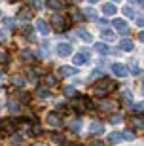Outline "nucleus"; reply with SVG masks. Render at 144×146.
Segmentation results:
<instances>
[{
	"instance_id": "obj_14",
	"label": "nucleus",
	"mask_w": 144,
	"mask_h": 146,
	"mask_svg": "<svg viewBox=\"0 0 144 146\" xmlns=\"http://www.w3.org/2000/svg\"><path fill=\"white\" fill-rule=\"evenodd\" d=\"M99 106H101L102 112H110V110H112L114 106H116V103H114V101H110V99H102Z\"/></svg>"
},
{
	"instance_id": "obj_52",
	"label": "nucleus",
	"mask_w": 144,
	"mask_h": 146,
	"mask_svg": "<svg viewBox=\"0 0 144 146\" xmlns=\"http://www.w3.org/2000/svg\"><path fill=\"white\" fill-rule=\"evenodd\" d=\"M72 146H76V144H72Z\"/></svg>"
},
{
	"instance_id": "obj_49",
	"label": "nucleus",
	"mask_w": 144,
	"mask_h": 146,
	"mask_svg": "<svg viewBox=\"0 0 144 146\" xmlns=\"http://www.w3.org/2000/svg\"><path fill=\"white\" fill-rule=\"evenodd\" d=\"M139 40H140V42H144V31H140V33H139Z\"/></svg>"
},
{
	"instance_id": "obj_39",
	"label": "nucleus",
	"mask_w": 144,
	"mask_h": 146,
	"mask_svg": "<svg viewBox=\"0 0 144 146\" xmlns=\"http://www.w3.org/2000/svg\"><path fill=\"white\" fill-rule=\"evenodd\" d=\"M131 108L137 110V112H142V110H144V103H137V104H133Z\"/></svg>"
},
{
	"instance_id": "obj_50",
	"label": "nucleus",
	"mask_w": 144,
	"mask_h": 146,
	"mask_svg": "<svg viewBox=\"0 0 144 146\" xmlns=\"http://www.w3.org/2000/svg\"><path fill=\"white\" fill-rule=\"evenodd\" d=\"M142 93H144V82H142Z\"/></svg>"
},
{
	"instance_id": "obj_19",
	"label": "nucleus",
	"mask_w": 144,
	"mask_h": 146,
	"mask_svg": "<svg viewBox=\"0 0 144 146\" xmlns=\"http://www.w3.org/2000/svg\"><path fill=\"white\" fill-rule=\"evenodd\" d=\"M8 110H10L11 114H19L21 112V104L17 103V101H10V103H8Z\"/></svg>"
},
{
	"instance_id": "obj_20",
	"label": "nucleus",
	"mask_w": 144,
	"mask_h": 146,
	"mask_svg": "<svg viewBox=\"0 0 144 146\" xmlns=\"http://www.w3.org/2000/svg\"><path fill=\"white\" fill-rule=\"evenodd\" d=\"M36 97H40V99H48V97H49V89H48V86L38 87V89H36Z\"/></svg>"
},
{
	"instance_id": "obj_34",
	"label": "nucleus",
	"mask_w": 144,
	"mask_h": 146,
	"mask_svg": "<svg viewBox=\"0 0 144 146\" xmlns=\"http://www.w3.org/2000/svg\"><path fill=\"white\" fill-rule=\"evenodd\" d=\"M2 129H4L6 133H10V131H13V129H15V125H13V123H10V121H4V123H2Z\"/></svg>"
},
{
	"instance_id": "obj_42",
	"label": "nucleus",
	"mask_w": 144,
	"mask_h": 146,
	"mask_svg": "<svg viewBox=\"0 0 144 146\" xmlns=\"http://www.w3.org/2000/svg\"><path fill=\"white\" fill-rule=\"evenodd\" d=\"M121 95H123V99H127V101H131V91H129L127 87H125V89L121 91Z\"/></svg>"
},
{
	"instance_id": "obj_1",
	"label": "nucleus",
	"mask_w": 144,
	"mask_h": 146,
	"mask_svg": "<svg viewBox=\"0 0 144 146\" xmlns=\"http://www.w3.org/2000/svg\"><path fill=\"white\" fill-rule=\"evenodd\" d=\"M116 89V84L112 80H108V78H102L101 82H97L95 86H93V93H95L97 97H106L110 91Z\"/></svg>"
},
{
	"instance_id": "obj_11",
	"label": "nucleus",
	"mask_w": 144,
	"mask_h": 146,
	"mask_svg": "<svg viewBox=\"0 0 144 146\" xmlns=\"http://www.w3.org/2000/svg\"><path fill=\"white\" fill-rule=\"evenodd\" d=\"M10 84H13V86H17V87H23L25 84H27V80H25L23 76H19V74H11L10 76Z\"/></svg>"
},
{
	"instance_id": "obj_35",
	"label": "nucleus",
	"mask_w": 144,
	"mask_h": 146,
	"mask_svg": "<svg viewBox=\"0 0 144 146\" xmlns=\"http://www.w3.org/2000/svg\"><path fill=\"white\" fill-rule=\"evenodd\" d=\"M15 97L21 101H29V93L27 91H15Z\"/></svg>"
},
{
	"instance_id": "obj_27",
	"label": "nucleus",
	"mask_w": 144,
	"mask_h": 146,
	"mask_svg": "<svg viewBox=\"0 0 144 146\" xmlns=\"http://www.w3.org/2000/svg\"><path fill=\"white\" fill-rule=\"evenodd\" d=\"M64 95H66V97H76V89L72 86H64Z\"/></svg>"
},
{
	"instance_id": "obj_37",
	"label": "nucleus",
	"mask_w": 144,
	"mask_h": 146,
	"mask_svg": "<svg viewBox=\"0 0 144 146\" xmlns=\"http://www.w3.org/2000/svg\"><path fill=\"white\" fill-rule=\"evenodd\" d=\"M72 19H74V21H82V19H84L82 11L80 10H74V11H72Z\"/></svg>"
},
{
	"instance_id": "obj_12",
	"label": "nucleus",
	"mask_w": 144,
	"mask_h": 146,
	"mask_svg": "<svg viewBox=\"0 0 144 146\" xmlns=\"http://www.w3.org/2000/svg\"><path fill=\"white\" fill-rule=\"evenodd\" d=\"M131 127H133V129H144V118H140V116H131Z\"/></svg>"
},
{
	"instance_id": "obj_2",
	"label": "nucleus",
	"mask_w": 144,
	"mask_h": 146,
	"mask_svg": "<svg viewBox=\"0 0 144 146\" xmlns=\"http://www.w3.org/2000/svg\"><path fill=\"white\" fill-rule=\"evenodd\" d=\"M72 108L76 110V112H84V110L89 108V99L86 97H76L74 103H72Z\"/></svg>"
},
{
	"instance_id": "obj_5",
	"label": "nucleus",
	"mask_w": 144,
	"mask_h": 146,
	"mask_svg": "<svg viewBox=\"0 0 144 146\" xmlns=\"http://www.w3.org/2000/svg\"><path fill=\"white\" fill-rule=\"evenodd\" d=\"M57 55L59 57H68L70 53H72V46L70 44H66V42H63V44H57Z\"/></svg>"
},
{
	"instance_id": "obj_30",
	"label": "nucleus",
	"mask_w": 144,
	"mask_h": 146,
	"mask_svg": "<svg viewBox=\"0 0 144 146\" xmlns=\"http://www.w3.org/2000/svg\"><path fill=\"white\" fill-rule=\"evenodd\" d=\"M121 135H123V139H125V141H129V142L135 141V133H133V131H123Z\"/></svg>"
},
{
	"instance_id": "obj_29",
	"label": "nucleus",
	"mask_w": 144,
	"mask_h": 146,
	"mask_svg": "<svg viewBox=\"0 0 144 146\" xmlns=\"http://www.w3.org/2000/svg\"><path fill=\"white\" fill-rule=\"evenodd\" d=\"M19 19H21V21L31 19V10H21V11H19Z\"/></svg>"
},
{
	"instance_id": "obj_6",
	"label": "nucleus",
	"mask_w": 144,
	"mask_h": 146,
	"mask_svg": "<svg viewBox=\"0 0 144 146\" xmlns=\"http://www.w3.org/2000/svg\"><path fill=\"white\" fill-rule=\"evenodd\" d=\"M46 121H48L51 127H61V123H63V121H61V116H59L57 112H49L48 116H46Z\"/></svg>"
},
{
	"instance_id": "obj_26",
	"label": "nucleus",
	"mask_w": 144,
	"mask_h": 146,
	"mask_svg": "<svg viewBox=\"0 0 144 146\" xmlns=\"http://www.w3.org/2000/svg\"><path fill=\"white\" fill-rule=\"evenodd\" d=\"M95 48H97V51H99V53H102V55H106V53H110V48H108V46H104V44H97V46H95Z\"/></svg>"
},
{
	"instance_id": "obj_13",
	"label": "nucleus",
	"mask_w": 144,
	"mask_h": 146,
	"mask_svg": "<svg viewBox=\"0 0 144 146\" xmlns=\"http://www.w3.org/2000/svg\"><path fill=\"white\" fill-rule=\"evenodd\" d=\"M116 11H117L116 4H112V2H106V4H102V13H104V15H114Z\"/></svg>"
},
{
	"instance_id": "obj_44",
	"label": "nucleus",
	"mask_w": 144,
	"mask_h": 146,
	"mask_svg": "<svg viewBox=\"0 0 144 146\" xmlns=\"http://www.w3.org/2000/svg\"><path fill=\"white\" fill-rule=\"evenodd\" d=\"M137 25H139V27H144V15L137 17Z\"/></svg>"
},
{
	"instance_id": "obj_18",
	"label": "nucleus",
	"mask_w": 144,
	"mask_h": 146,
	"mask_svg": "<svg viewBox=\"0 0 144 146\" xmlns=\"http://www.w3.org/2000/svg\"><path fill=\"white\" fill-rule=\"evenodd\" d=\"M78 36H80L82 40H84V42H87V44H91V42H93V36H91V34L87 33L86 29H78Z\"/></svg>"
},
{
	"instance_id": "obj_17",
	"label": "nucleus",
	"mask_w": 144,
	"mask_h": 146,
	"mask_svg": "<svg viewBox=\"0 0 144 146\" xmlns=\"http://www.w3.org/2000/svg\"><path fill=\"white\" fill-rule=\"evenodd\" d=\"M102 131H104L102 121H93V123L89 125V133H102Z\"/></svg>"
},
{
	"instance_id": "obj_51",
	"label": "nucleus",
	"mask_w": 144,
	"mask_h": 146,
	"mask_svg": "<svg viewBox=\"0 0 144 146\" xmlns=\"http://www.w3.org/2000/svg\"><path fill=\"white\" fill-rule=\"evenodd\" d=\"M0 76H2V70H0Z\"/></svg>"
},
{
	"instance_id": "obj_38",
	"label": "nucleus",
	"mask_w": 144,
	"mask_h": 146,
	"mask_svg": "<svg viewBox=\"0 0 144 146\" xmlns=\"http://www.w3.org/2000/svg\"><path fill=\"white\" fill-rule=\"evenodd\" d=\"M0 63H2V65L8 63V53H6L4 49H0Z\"/></svg>"
},
{
	"instance_id": "obj_31",
	"label": "nucleus",
	"mask_w": 144,
	"mask_h": 146,
	"mask_svg": "<svg viewBox=\"0 0 144 146\" xmlns=\"http://www.w3.org/2000/svg\"><path fill=\"white\" fill-rule=\"evenodd\" d=\"M32 133H34V135H36V137H40V135H42V133H44V129H42V125H38V123H34V125H32Z\"/></svg>"
},
{
	"instance_id": "obj_23",
	"label": "nucleus",
	"mask_w": 144,
	"mask_h": 146,
	"mask_svg": "<svg viewBox=\"0 0 144 146\" xmlns=\"http://www.w3.org/2000/svg\"><path fill=\"white\" fill-rule=\"evenodd\" d=\"M108 141L112 142V144H116V142H121V141H123V135H121V133H110Z\"/></svg>"
},
{
	"instance_id": "obj_22",
	"label": "nucleus",
	"mask_w": 144,
	"mask_h": 146,
	"mask_svg": "<svg viewBox=\"0 0 144 146\" xmlns=\"http://www.w3.org/2000/svg\"><path fill=\"white\" fill-rule=\"evenodd\" d=\"M51 142L53 144H64V137L63 135H59V133H51Z\"/></svg>"
},
{
	"instance_id": "obj_25",
	"label": "nucleus",
	"mask_w": 144,
	"mask_h": 146,
	"mask_svg": "<svg viewBox=\"0 0 144 146\" xmlns=\"http://www.w3.org/2000/svg\"><path fill=\"white\" fill-rule=\"evenodd\" d=\"M70 129L74 131V133H80V131H82V121H80V119H72V123H70Z\"/></svg>"
},
{
	"instance_id": "obj_32",
	"label": "nucleus",
	"mask_w": 144,
	"mask_h": 146,
	"mask_svg": "<svg viewBox=\"0 0 144 146\" xmlns=\"http://www.w3.org/2000/svg\"><path fill=\"white\" fill-rule=\"evenodd\" d=\"M19 57H21V61H32V53L31 51H21Z\"/></svg>"
},
{
	"instance_id": "obj_15",
	"label": "nucleus",
	"mask_w": 144,
	"mask_h": 146,
	"mask_svg": "<svg viewBox=\"0 0 144 146\" xmlns=\"http://www.w3.org/2000/svg\"><path fill=\"white\" fill-rule=\"evenodd\" d=\"M27 74L31 80H36L38 76H42V68H36V66H29L27 68Z\"/></svg>"
},
{
	"instance_id": "obj_48",
	"label": "nucleus",
	"mask_w": 144,
	"mask_h": 146,
	"mask_svg": "<svg viewBox=\"0 0 144 146\" xmlns=\"http://www.w3.org/2000/svg\"><path fill=\"white\" fill-rule=\"evenodd\" d=\"M6 27H13V19H6Z\"/></svg>"
},
{
	"instance_id": "obj_28",
	"label": "nucleus",
	"mask_w": 144,
	"mask_h": 146,
	"mask_svg": "<svg viewBox=\"0 0 144 146\" xmlns=\"http://www.w3.org/2000/svg\"><path fill=\"white\" fill-rule=\"evenodd\" d=\"M101 36H102V40H114V33L112 31H101Z\"/></svg>"
},
{
	"instance_id": "obj_9",
	"label": "nucleus",
	"mask_w": 144,
	"mask_h": 146,
	"mask_svg": "<svg viewBox=\"0 0 144 146\" xmlns=\"http://www.w3.org/2000/svg\"><path fill=\"white\" fill-rule=\"evenodd\" d=\"M57 74L59 76H76L78 74V68L76 66H61Z\"/></svg>"
},
{
	"instance_id": "obj_33",
	"label": "nucleus",
	"mask_w": 144,
	"mask_h": 146,
	"mask_svg": "<svg viewBox=\"0 0 144 146\" xmlns=\"http://www.w3.org/2000/svg\"><path fill=\"white\" fill-rule=\"evenodd\" d=\"M123 13H125V15H127V17H133L135 15V10H133V8H131V6H123Z\"/></svg>"
},
{
	"instance_id": "obj_3",
	"label": "nucleus",
	"mask_w": 144,
	"mask_h": 146,
	"mask_svg": "<svg viewBox=\"0 0 144 146\" xmlns=\"http://www.w3.org/2000/svg\"><path fill=\"white\" fill-rule=\"evenodd\" d=\"M51 25H53V29L57 31V33H63L64 29H66V23H64V17L59 15V13H55L53 19H51Z\"/></svg>"
},
{
	"instance_id": "obj_10",
	"label": "nucleus",
	"mask_w": 144,
	"mask_h": 146,
	"mask_svg": "<svg viewBox=\"0 0 144 146\" xmlns=\"http://www.w3.org/2000/svg\"><path fill=\"white\" fill-rule=\"evenodd\" d=\"M36 31L46 36V34H49V25L44 21V19H38V21H36Z\"/></svg>"
},
{
	"instance_id": "obj_4",
	"label": "nucleus",
	"mask_w": 144,
	"mask_h": 146,
	"mask_svg": "<svg viewBox=\"0 0 144 146\" xmlns=\"http://www.w3.org/2000/svg\"><path fill=\"white\" fill-rule=\"evenodd\" d=\"M112 72L117 76V78H127L129 76V68L125 65H121V63H114L112 65Z\"/></svg>"
},
{
	"instance_id": "obj_40",
	"label": "nucleus",
	"mask_w": 144,
	"mask_h": 146,
	"mask_svg": "<svg viewBox=\"0 0 144 146\" xmlns=\"http://www.w3.org/2000/svg\"><path fill=\"white\" fill-rule=\"evenodd\" d=\"M101 76H102V72L99 70V68H97V70H93V72H91V76H89V78H91V80H95V78H101Z\"/></svg>"
},
{
	"instance_id": "obj_43",
	"label": "nucleus",
	"mask_w": 144,
	"mask_h": 146,
	"mask_svg": "<svg viewBox=\"0 0 144 146\" xmlns=\"http://www.w3.org/2000/svg\"><path fill=\"white\" fill-rule=\"evenodd\" d=\"M89 146H104V142H102V141H91Z\"/></svg>"
},
{
	"instance_id": "obj_21",
	"label": "nucleus",
	"mask_w": 144,
	"mask_h": 146,
	"mask_svg": "<svg viewBox=\"0 0 144 146\" xmlns=\"http://www.w3.org/2000/svg\"><path fill=\"white\" fill-rule=\"evenodd\" d=\"M48 8H49V10H53V11H59L61 8H63V2H59V0H49Z\"/></svg>"
},
{
	"instance_id": "obj_24",
	"label": "nucleus",
	"mask_w": 144,
	"mask_h": 146,
	"mask_svg": "<svg viewBox=\"0 0 144 146\" xmlns=\"http://www.w3.org/2000/svg\"><path fill=\"white\" fill-rule=\"evenodd\" d=\"M44 82H46V86H55V84H57V76L46 74V76H44Z\"/></svg>"
},
{
	"instance_id": "obj_16",
	"label": "nucleus",
	"mask_w": 144,
	"mask_h": 146,
	"mask_svg": "<svg viewBox=\"0 0 144 146\" xmlns=\"http://www.w3.org/2000/svg\"><path fill=\"white\" fill-rule=\"evenodd\" d=\"M135 46H133V40H129V38H123L121 42H119V49H123V51H131Z\"/></svg>"
},
{
	"instance_id": "obj_8",
	"label": "nucleus",
	"mask_w": 144,
	"mask_h": 146,
	"mask_svg": "<svg viewBox=\"0 0 144 146\" xmlns=\"http://www.w3.org/2000/svg\"><path fill=\"white\" fill-rule=\"evenodd\" d=\"M87 61H89V53H87V51L76 53L74 57H72V63H74V65H86Z\"/></svg>"
},
{
	"instance_id": "obj_41",
	"label": "nucleus",
	"mask_w": 144,
	"mask_h": 146,
	"mask_svg": "<svg viewBox=\"0 0 144 146\" xmlns=\"http://www.w3.org/2000/svg\"><path fill=\"white\" fill-rule=\"evenodd\" d=\"M23 33H25V36H29V38H32V27H29V25H27V27L23 29Z\"/></svg>"
},
{
	"instance_id": "obj_36",
	"label": "nucleus",
	"mask_w": 144,
	"mask_h": 146,
	"mask_svg": "<svg viewBox=\"0 0 144 146\" xmlns=\"http://www.w3.org/2000/svg\"><path fill=\"white\" fill-rule=\"evenodd\" d=\"M110 123H114V125L121 123V114H114L112 118H110Z\"/></svg>"
},
{
	"instance_id": "obj_45",
	"label": "nucleus",
	"mask_w": 144,
	"mask_h": 146,
	"mask_svg": "<svg viewBox=\"0 0 144 146\" xmlns=\"http://www.w3.org/2000/svg\"><path fill=\"white\" fill-rule=\"evenodd\" d=\"M131 70H133V74H140V68L137 65H131Z\"/></svg>"
},
{
	"instance_id": "obj_7",
	"label": "nucleus",
	"mask_w": 144,
	"mask_h": 146,
	"mask_svg": "<svg viewBox=\"0 0 144 146\" xmlns=\"http://www.w3.org/2000/svg\"><path fill=\"white\" fill-rule=\"evenodd\" d=\"M112 25H114V29H117L119 34H127L129 33V27H127V23L123 21V19H114Z\"/></svg>"
},
{
	"instance_id": "obj_47",
	"label": "nucleus",
	"mask_w": 144,
	"mask_h": 146,
	"mask_svg": "<svg viewBox=\"0 0 144 146\" xmlns=\"http://www.w3.org/2000/svg\"><path fill=\"white\" fill-rule=\"evenodd\" d=\"M0 42H6V33L0 29Z\"/></svg>"
},
{
	"instance_id": "obj_46",
	"label": "nucleus",
	"mask_w": 144,
	"mask_h": 146,
	"mask_svg": "<svg viewBox=\"0 0 144 146\" xmlns=\"http://www.w3.org/2000/svg\"><path fill=\"white\" fill-rule=\"evenodd\" d=\"M86 13H87V15L91 17V19H95V11L91 10V8H89V10H86Z\"/></svg>"
}]
</instances>
